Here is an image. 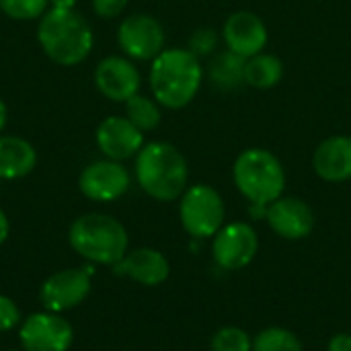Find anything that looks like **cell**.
Returning a JSON list of instances; mask_svg holds the SVG:
<instances>
[{
	"mask_svg": "<svg viewBox=\"0 0 351 351\" xmlns=\"http://www.w3.org/2000/svg\"><path fill=\"white\" fill-rule=\"evenodd\" d=\"M202 78L204 70L199 58L185 47L162 49L152 60L150 88L154 99L167 109L187 107L195 99Z\"/></svg>",
	"mask_w": 351,
	"mask_h": 351,
	"instance_id": "obj_1",
	"label": "cell"
},
{
	"mask_svg": "<svg viewBox=\"0 0 351 351\" xmlns=\"http://www.w3.org/2000/svg\"><path fill=\"white\" fill-rule=\"evenodd\" d=\"M37 41L43 53L60 66H76L93 49V29L74 8H56L43 12L37 25Z\"/></svg>",
	"mask_w": 351,
	"mask_h": 351,
	"instance_id": "obj_2",
	"label": "cell"
},
{
	"mask_svg": "<svg viewBox=\"0 0 351 351\" xmlns=\"http://www.w3.org/2000/svg\"><path fill=\"white\" fill-rule=\"evenodd\" d=\"M136 179L150 197L173 202L187 189L189 167L173 144L148 142L136 154Z\"/></svg>",
	"mask_w": 351,
	"mask_h": 351,
	"instance_id": "obj_3",
	"label": "cell"
},
{
	"mask_svg": "<svg viewBox=\"0 0 351 351\" xmlns=\"http://www.w3.org/2000/svg\"><path fill=\"white\" fill-rule=\"evenodd\" d=\"M70 247L86 261L117 265L128 253V232L123 224L107 214H84L68 230Z\"/></svg>",
	"mask_w": 351,
	"mask_h": 351,
	"instance_id": "obj_4",
	"label": "cell"
},
{
	"mask_svg": "<svg viewBox=\"0 0 351 351\" xmlns=\"http://www.w3.org/2000/svg\"><path fill=\"white\" fill-rule=\"evenodd\" d=\"M237 189L251 206H269L282 197L286 187V171L276 154L263 148L243 150L232 167Z\"/></svg>",
	"mask_w": 351,
	"mask_h": 351,
	"instance_id": "obj_5",
	"label": "cell"
},
{
	"mask_svg": "<svg viewBox=\"0 0 351 351\" xmlns=\"http://www.w3.org/2000/svg\"><path fill=\"white\" fill-rule=\"evenodd\" d=\"M224 202L210 185H193L181 195V224L193 239L214 237L224 226Z\"/></svg>",
	"mask_w": 351,
	"mask_h": 351,
	"instance_id": "obj_6",
	"label": "cell"
},
{
	"mask_svg": "<svg viewBox=\"0 0 351 351\" xmlns=\"http://www.w3.org/2000/svg\"><path fill=\"white\" fill-rule=\"evenodd\" d=\"M23 351H68L74 341L72 325L60 313H33L19 325Z\"/></svg>",
	"mask_w": 351,
	"mask_h": 351,
	"instance_id": "obj_7",
	"label": "cell"
},
{
	"mask_svg": "<svg viewBox=\"0 0 351 351\" xmlns=\"http://www.w3.org/2000/svg\"><path fill=\"white\" fill-rule=\"evenodd\" d=\"M93 286V269L90 267H70L51 274L41 290L39 298L45 311L64 313L86 300Z\"/></svg>",
	"mask_w": 351,
	"mask_h": 351,
	"instance_id": "obj_8",
	"label": "cell"
},
{
	"mask_svg": "<svg viewBox=\"0 0 351 351\" xmlns=\"http://www.w3.org/2000/svg\"><path fill=\"white\" fill-rule=\"evenodd\" d=\"M259 239L251 224L247 222H232L224 224L216 234L212 243L214 261L228 271L247 267L255 255H257Z\"/></svg>",
	"mask_w": 351,
	"mask_h": 351,
	"instance_id": "obj_9",
	"label": "cell"
},
{
	"mask_svg": "<svg viewBox=\"0 0 351 351\" xmlns=\"http://www.w3.org/2000/svg\"><path fill=\"white\" fill-rule=\"evenodd\" d=\"M117 43L132 60H154L165 49V29L150 14H132L121 21Z\"/></svg>",
	"mask_w": 351,
	"mask_h": 351,
	"instance_id": "obj_10",
	"label": "cell"
},
{
	"mask_svg": "<svg viewBox=\"0 0 351 351\" xmlns=\"http://www.w3.org/2000/svg\"><path fill=\"white\" fill-rule=\"evenodd\" d=\"M78 187L93 202H115L130 189V173L117 160H95L80 173Z\"/></svg>",
	"mask_w": 351,
	"mask_h": 351,
	"instance_id": "obj_11",
	"label": "cell"
},
{
	"mask_svg": "<svg viewBox=\"0 0 351 351\" xmlns=\"http://www.w3.org/2000/svg\"><path fill=\"white\" fill-rule=\"evenodd\" d=\"M222 39L226 43V49L243 58H253L265 49L269 33L261 16L249 10H239L226 19L222 27Z\"/></svg>",
	"mask_w": 351,
	"mask_h": 351,
	"instance_id": "obj_12",
	"label": "cell"
},
{
	"mask_svg": "<svg viewBox=\"0 0 351 351\" xmlns=\"http://www.w3.org/2000/svg\"><path fill=\"white\" fill-rule=\"evenodd\" d=\"M95 84L103 97L125 103L140 90V72L128 58L109 56L99 62L95 70Z\"/></svg>",
	"mask_w": 351,
	"mask_h": 351,
	"instance_id": "obj_13",
	"label": "cell"
},
{
	"mask_svg": "<svg viewBox=\"0 0 351 351\" xmlns=\"http://www.w3.org/2000/svg\"><path fill=\"white\" fill-rule=\"evenodd\" d=\"M271 230L288 241L306 239L315 228V214L311 206L298 197H278L267 206V216Z\"/></svg>",
	"mask_w": 351,
	"mask_h": 351,
	"instance_id": "obj_14",
	"label": "cell"
},
{
	"mask_svg": "<svg viewBox=\"0 0 351 351\" xmlns=\"http://www.w3.org/2000/svg\"><path fill=\"white\" fill-rule=\"evenodd\" d=\"M97 146L111 160H128L144 146V132H140L128 117H107L97 128Z\"/></svg>",
	"mask_w": 351,
	"mask_h": 351,
	"instance_id": "obj_15",
	"label": "cell"
},
{
	"mask_svg": "<svg viewBox=\"0 0 351 351\" xmlns=\"http://www.w3.org/2000/svg\"><path fill=\"white\" fill-rule=\"evenodd\" d=\"M315 173L329 183H343L351 179V138L331 136L319 144L313 156Z\"/></svg>",
	"mask_w": 351,
	"mask_h": 351,
	"instance_id": "obj_16",
	"label": "cell"
},
{
	"mask_svg": "<svg viewBox=\"0 0 351 351\" xmlns=\"http://www.w3.org/2000/svg\"><path fill=\"white\" fill-rule=\"evenodd\" d=\"M117 276H125L142 286H158L167 282L171 267L167 257L160 251L154 249H136L132 253H125V257L113 265Z\"/></svg>",
	"mask_w": 351,
	"mask_h": 351,
	"instance_id": "obj_17",
	"label": "cell"
},
{
	"mask_svg": "<svg viewBox=\"0 0 351 351\" xmlns=\"http://www.w3.org/2000/svg\"><path fill=\"white\" fill-rule=\"evenodd\" d=\"M37 165V152L25 138L0 136V181L27 177Z\"/></svg>",
	"mask_w": 351,
	"mask_h": 351,
	"instance_id": "obj_18",
	"label": "cell"
},
{
	"mask_svg": "<svg viewBox=\"0 0 351 351\" xmlns=\"http://www.w3.org/2000/svg\"><path fill=\"white\" fill-rule=\"evenodd\" d=\"M245 66L247 58L224 49L220 53H214L210 66H208V76L212 86L220 90H234L245 84Z\"/></svg>",
	"mask_w": 351,
	"mask_h": 351,
	"instance_id": "obj_19",
	"label": "cell"
},
{
	"mask_svg": "<svg viewBox=\"0 0 351 351\" xmlns=\"http://www.w3.org/2000/svg\"><path fill=\"white\" fill-rule=\"evenodd\" d=\"M284 78V62L274 53H257L253 58H247L245 66V84L253 88H274Z\"/></svg>",
	"mask_w": 351,
	"mask_h": 351,
	"instance_id": "obj_20",
	"label": "cell"
},
{
	"mask_svg": "<svg viewBox=\"0 0 351 351\" xmlns=\"http://www.w3.org/2000/svg\"><path fill=\"white\" fill-rule=\"evenodd\" d=\"M125 117L140 130L150 132L160 125V109L158 105L142 95H134L125 101Z\"/></svg>",
	"mask_w": 351,
	"mask_h": 351,
	"instance_id": "obj_21",
	"label": "cell"
},
{
	"mask_svg": "<svg viewBox=\"0 0 351 351\" xmlns=\"http://www.w3.org/2000/svg\"><path fill=\"white\" fill-rule=\"evenodd\" d=\"M253 351H302V343L292 331L269 327L253 339Z\"/></svg>",
	"mask_w": 351,
	"mask_h": 351,
	"instance_id": "obj_22",
	"label": "cell"
},
{
	"mask_svg": "<svg viewBox=\"0 0 351 351\" xmlns=\"http://www.w3.org/2000/svg\"><path fill=\"white\" fill-rule=\"evenodd\" d=\"M49 0H0V10L14 21L41 19Z\"/></svg>",
	"mask_w": 351,
	"mask_h": 351,
	"instance_id": "obj_23",
	"label": "cell"
},
{
	"mask_svg": "<svg viewBox=\"0 0 351 351\" xmlns=\"http://www.w3.org/2000/svg\"><path fill=\"white\" fill-rule=\"evenodd\" d=\"M253 339L239 327H224L214 333L212 351H251Z\"/></svg>",
	"mask_w": 351,
	"mask_h": 351,
	"instance_id": "obj_24",
	"label": "cell"
},
{
	"mask_svg": "<svg viewBox=\"0 0 351 351\" xmlns=\"http://www.w3.org/2000/svg\"><path fill=\"white\" fill-rule=\"evenodd\" d=\"M218 31L212 29V27H202L197 31H193V35L189 37V51L197 58H206V56H212L218 47Z\"/></svg>",
	"mask_w": 351,
	"mask_h": 351,
	"instance_id": "obj_25",
	"label": "cell"
},
{
	"mask_svg": "<svg viewBox=\"0 0 351 351\" xmlns=\"http://www.w3.org/2000/svg\"><path fill=\"white\" fill-rule=\"evenodd\" d=\"M19 325H21V313L16 304L8 296L0 294V333L12 331Z\"/></svg>",
	"mask_w": 351,
	"mask_h": 351,
	"instance_id": "obj_26",
	"label": "cell"
},
{
	"mask_svg": "<svg viewBox=\"0 0 351 351\" xmlns=\"http://www.w3.org/2000/svg\"><path fill=\"white\" fill-rule=\"evenodd\" d=\"M128 0H93V10L101 19H115L123 12Z\"/></svg>",
	"mask_w": 351,
	"mask_h": 351,
	"instance_id": "obj_27",
	"label": "cell"
},
{
	"mask_svg": "<svg viewBox=\"0 0 351 351\" xmlns=\"http://www.w3.org/2000/svg\"><path fill=\"white\" fill-rule=\"evenodd\" d=\"M327 351H351V335L348 333H339L329 341Z\"/></svg>",
	"mask_w": 351,
	"mask_h": 351,
	"instance_id": "obj_28",
	"label": "cell"
},
{
	"mask_svg": "<svg viewBox=\"0 0 351 351\" xmlns=\"http://www.w3.org/2000/svg\"><path fill=\"white\" fill-rule=\"evenodd\" d=\"M8 232H10V224H8L6 214H4L2 208H0V245L8 239Z\"/></svg>",
	"mask_w": 351,
	"mask_h": 351,
	"instance_id": "obj_29",
	"label": "cell"
},
{
	"mask_svg": "<svg viewBox=\"0 0 351 351\" xmlns=\"http://www.w3.org/2000/svg\"><path fill=\"white\" fill-rule=\"evenodd\" d=\"M49 4L56 8H74L76 0H49Z\"/></svg>",
	"mask_w": 351,
	"mask_h": 351,
	"instance_id": "obj_30",
	"label": "cell"
},
{
	"mask_svg": "<svg viewBox=\"0 0 351 351\" xmlns=\"http://www.w3.org/2000/svg\"><path fill=\"white\" fill-rule=\"evenodd\" d=\"M4 125H6V105H4V101L0 99V132L4 130Z\"/></svg>",
	"mask_w": 351,
	"mask_h": 351,
	"instance_id": "obj_31",
	"label": "cell"
},
{
	"mask_svg": "<svg viewBox=\"0 0 351 351\" xmlns=\"http://www.w3.org/2000/svg\"><path fill=\"white\" fill-rule=\"evenodd\" d=\"M6 351H16V350H6Z\"/></svg>",
	"mask_w": 351,
	"mask_h": 351,
	"instance_id": "obj_32",
	"label": "cell"
}]
</instances>
